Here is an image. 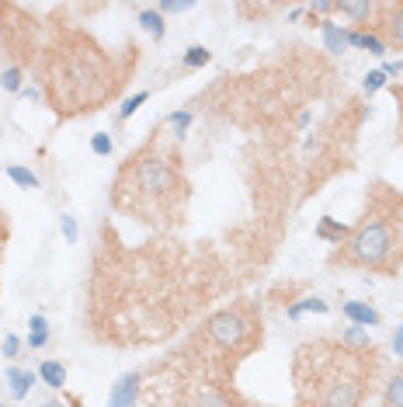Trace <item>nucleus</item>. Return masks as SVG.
<instances>
[{
  "mask_svg": "<svg viewBox=\"0 0 403 407\" xmlns=\"http://www.w3.org/2000/svg\"><path fill=\"white\" fill-rule=\"evenodd\" d=\"M365 355L327 341L302 345L296 352L299 407H362L365 386L372 376V366Z\"/></svg>",
  "mask_w": 403,
  "mask_h": 407,
  "instance_id": "1",
  "label": "nucleus"
},
{
  "mask_svg": "<svg viewBox=\"0 0 403 407\" xmlns=\"http://www.w3.org/2000/svg\"><path fill=\"white\" fill-rule=\"evenodd\" d=\"M181 191H185V185H181L178 164L170 161L167 154L143 150L139 157L129 161L122 178L115 181V206L133 213L136 202H146L139 216H157L160 209L174 206V195H181Z\"/></svg>",
  "mask_w": 403,
  "mask_h": 407,
  "instance_id": "2",
  "label": "nucleus"
},
{
  "mask_svg": "<svg viewBox=\"0 0 403 407\" xmlns=\"http://www.w3.org/2000/svg\"><path fill=\"white\" fill-rule=\"evenodd\" d=\"M345 251L334 254V265H351V268H376V271H389L393 268V251H397V230L389 216H365L351 237L345 241Z\"/></svg>",
  "mask_w": 403,
  "mask_h": 407,
  "instance_id": "3",
  "label": "nucleus"
},
{
  "mask_svg": "<svg viewBox=\"0 0 403 407\" xmlns=\"http://www.w3.org/2000/svg\"><path fill=\"white\" fill-rule=\"evenodd\" d=\"M202 338L215 345L219 352L226 355H243L254 345V324L243 317V310H219L213 313L205 327H202Z\"/></svg>",
  "mask_w": 403,
  "mask_h": 407,
  "instance_id": "4",
  "label": "nucleus"
},
{
  "mask_svg": "<svg viewBox=\"0 0 403 407\" xmlns=\"http://www.w3.org/2000/svg\"><path fill=\"white\" fill-rule=\"evenodd\" d=\"M143 383V376L139 373H126V376H118L115 380V386H111V397H108V407H136V401H139V386Z\"/></svg>",
  "mask_w": 403,
  "mask_h": 407,
  "instance_id": "5",
  "label": "nucleus"
},
{
  "mask_svg": "<svg viewBox=\"0 0 403 407\" xmlns=\"http://www.w3.org/2000/svg\"><path fill=\"white\" fill-rule=\"evenodd\" d=\"M188 407H233L230 397L213 383H195L188 390Z\"/></svg>",
  "mask_w": 403,
  "mask_h": 407,
  "instance_id": "6",
  "label": "nucleus"
},
{
  "mask_svg": "<svg viewBox=\"0 0 403 407\" xmlns=\"http://www.w3.org/2000/svg\"><path fill=\"white\" fill-rule=\"evenodd\" d=\"M341 310H345V317H348L351 324H358V327H379V310L372 306V303H362V299H348V303H341Z\"/></svg>",
  "mask_w": 403,
  "mask_h": 407,
  "instance_id": "7",
  "label": "nucleus"
},
{
  "mask_svg": "<svg viewBox=\"0 0 403 407\" xmlns=\"http://www.w3.org/2000/svg\"><path fill=\"white\" fill-rule=\"evenodd\" d=\"M382 31H386V46L403 49V4H386L382 7Z\"/></svg>",
  "mask_w": 403,
  "mask_h": 407,
  "instance_id": "8",
  "label": "nucleus"
},
{
  "mask_svg": "<svg viewBox=\"0 0 403 407\" xmlns=\"http://www.w3.org/2000/svg\"><path fill=\"white\" fill-rule=\"evenodd\" d=\"M320 35L330 56H341L348 49V28H341L337 21H320Z\"/></svg>",
  "mask_w": 403,
  "mask_h": 407,
  "instance_id": "9",
  "label": "nucleus"
},
{
  "mask_svg": "<svg viewBox=\"0 0 403 407\" xmlns=\"http://www.w3.org/2000/svg\"><path fill=\"white\" fill-rule=\"evenodd\" d=\"M341 345L345 348H351V352H372V334L365 331V327H358V324H348L345 331H341Z\"/></svg>",
  "mask_w": 403,
  "mask_h": 407,
  "instance_id": "10",
  "label": "nucleus"
},
{
  "mask_svg": "<svg viewBox=\"0 0 403 407\" xmlns=\"http://www.w3.org/2000/svg\"><path fill=\"white\" fill-rule=\"evenodd\" d=\"M7 386H11V397H14V401H25L28 390L35 386V373L18 369V366H7Z\"/></svg>",
  "mask_w": 403,
  "mask_h": 407,
  "instance_id": "11",
  "label": "nucleus"
},
{
  "mask_svg": "<svg viewBox=\"0 0 403 407\" xmlns=\"http://www.w3.org/2000/svg\"><path fill=\"white\" fill-rule=\"evenodd\" d=\"M317 237H320V241H330V244H345V241H348L351 237V226H345V223H341V219H334V216H323L320 219V226H317Z\"/></svg>",
  "mask_w": 403,
  "mask_h": 407,
  "instance_id": "12",
  "label": "nucleus"
},
{
  "mask_svg": "<svg viewBox=\"0 0 403 407\" xmlns=\"http://www.w3.org/2000/svg\"><path fill=\"white\" fill-rule=\"evenodd\" d=\"M348 46H354V49H365V53L372 56H386V39H379L376 31H348Z\"/></svg>",
  "mask_w": 403,
  "mask_h": 407,
  "instance_id": "13",
  "label": "nucleus"
},
{
  "mask_svg": "<svg viewBox=\"0 0 403 407\" xmlns=\"http://www.w3.org/2000/svg\"><path fill=\"white\" fill-rule=\"evenodd\" d=\"M39 380L46 383L49 390H63V386H66V366L56 362V358H46V362L39 366Z\"/></svg>",
  "mask_w": 403,
  "mask_h": 407,
  "instance_id": "14",
  "label": "nucleus"
},
{
  "mask_svg": "<svg viewBox=\"0 0 403 407\" xmlns=\"http://www.w3.org/2000/svg\"><path fill=\"white\" fill-rule=\"evenodd\" d=\"M46 345H49V324H46L42 313H31V321H28V348L39 352Z\"/></svg>",
  "mask_w": 403,
  "mask_h": 407,
  "instance_id": "15",
  "label": "nucleus"
},
{
  "mask_svg": "<svg viewBox=\"0 0 403 407\" xmlns=\"http://www.w3.org/2000/svg\"><path fill=\"white\" fill-rule=\"evenodd\" d=\"M334 11L345 14V18H351V21H369V18L376 14V4H369V0L351 4V0H345V4H334Z\"/></svg>",
  "mask_w": 403,
  "mask_h": 407,
  "instance_id": "16",
  "label": "nucleus"
},
{
  "mask_svg": "<svg viewBox=\"0 0 403 407\" xmlns=\"http://www.w3.org/2000/svg\"><path fill=\"white\" fill-rule=\"evenodd\" d=\"M4 171H7V178H11L14 185H21V189H35V191L42 189V181H39V174H35V171H28L25 164H7Z\"/></svg>",
  "mask_w": 403,
  "mask_h": 407,
  "instance_id": "17",
  "label": "nucleus"
},
{
  "mask_svg": "<svg viewBox=\"0 0 403 407\" xmlns=\"http://www.w3.org/2000/svg\"><path fill=\"white\" fill-rule=\"evenodd\" d=\"M285 313H289V321H299L302 313H330V303H323L317 296H306V299H299V303H292Z\"/></svg>",
  "mask_w": 403,
  "mask_h": 407,
  "instance_id": "18",
  "label": "nucleus"
},
{
  "mask_svg": "<svg viewBox=\"0 0 403 407\" xmlns=\"http://www.w3.org/2000/svg\"><path fill=\"white\" fill-rule=\"evenodd\" d=\"M139 25H143V31H150V39H157V42L167 35V28H163V14L157 11V7L139 11Z\"/></svg>",
  "mask_w": 403,
  "mask_h": 407,
  "instance_id": "19",
  "label": "nucleus"
},
{
  "mask_svg": "<svg viewBox=\"0 0 403 407\" xmlns=\"http://www.w3.org/2000/svg\"><path fill=\"white\" fill-rule=\"evenodd\" d=\"M382 407H403V369L393 373L382 386Z\"/></svg>",
  "mask_w": 403,
  "mask_h": 407,
  "instance_id": "20",
  "label": "nucleus"
},
{
  "mask_svg": "<svg viewBox=\"0 0 403 407\" xmlns=\"http://www.w3.org/2000/svg\"><path fill=\"white\" fill-rule=\"evenodd\" d=\"M150 101V91H139V94H133V98H126L122 105H118V122H126V119H133L136 111L143 109Z\"/></svg>",
  "mask_w": 403,
  "mask_h": 407,
  "instance_id": "21",
  "label": "nucleus"
},
{
  "mask_svg": "<svg viewBox=\"0 0 403 407\" xmlns=\"http://www.w3.org/2000/svg\"><path fill=\"white\" fill-rule=\"evenodd\" d=\"M209 59H213V53H209L205 46H191L188 53H185V59H181V63H185V70H202V66H205Z\"/></svg>",
  "mask_w": 403,
  "mask_h": 407,
  "instance_id": "22",
  "label": "nucleus"
},
{
  "mask_svg": "<svg viewBox=\"0 0 403 407\" xmlns=\"http://www.w3.org/2000/svg\"><path fill=\"white\" fill-rule=\"evenodd\" d=\"M0 87L11 91V94H21V66H7V70H0Z\"/></svg>",
  "mask_w": 403,
  "mask_h": 407,
  "instance_id": "23",
  "label": "nucleus"
},
{
  "mask_svg": "<svg viewBox=\"0 0 403 407\" xmlns=\"http://www.w3.org/2000/svg\"><path fill=\"white\" fill-rule=\"evenodd\" d=\"M167 126H170V133L178 136V139H185V133H188V126H191V111H174L167 119Z\"/></svg>",
  "mask_w": 403,
  "mask_h": 407,
  "instance_id": "24",
  "label": "nucleus"
},
{
  "mask_svg": "<svg viewBox=\"0 0 403 407\" xmlns=\"http://www.w3.org/2000/svg\"><path fill=\"white\" fill-rule=\"evenodd\" d=\"M389 84V77L382 74V70H372V74H365V81H362V91L365 94H376V91H382Z\"/></svg>",
  "mask_w": 403,
  "mask_h": 407,
  "instance_id": "25",
  "label": "nucleus"
},
{
  "mask_svg": "<svg viewBox=\"0 0 403 407\" xmlns=\"http://www.w3.org/2000/svg\"><path fill=\"white\" fill-rule=\"evenodd\" d=\"M59 230H63V241H66V244H77L81 230H77V219L70 216V213H63V216H59Z\"/></svg>",
  "mask_w": 403,
  "mask_h": 407,
  "instance_id": "26",
  "label": "nucleus"
},
{
  "mask_svg": "<svg viewBox=\"0 0 403 407\" xmlns=\"http://www.w3.org/2000/svg\"><path fill=\"white\" fill-rule=\"evenodd\" d=\"M191 7H195L191 0H160V4H157L160 14H185V11H191Z\"/></svg>",
  "mask_w": 403,
  "mask_h": 407,
  "instance_id": "27",
  "label": "nucleus"
},
{
  "mask_svg": "<svg viewBox=\"0 0 403 407\" xmlns=\"http://www.w3.org/2000/svg\"><path fill=\"white\" fill-rule=\"evenodd\" d=\"M91 150H94L98 157H108V154H111V136H108V133H94V136H91Z\"/></svg>",
  "mask_w": 403,
  "mask_h": 407,
  "instance_id": "28",
  "label": "nucleus"
},
{
  "mask_svg": "<svg viewBox=\"0 0 403 407\" xmlns=\"http://www.w3.org/2000/svg\"><path fill=\"white\" fill-rule=\"evenodd\" d=\"M0 352H4V358H18V352H21V341H18L14 334H7V338H4V345H0Z\"/></svg>",
  "mask_w": 403,
  "mask_h": 407,
  "instance_id": "29",
  "label": "nucleus"
},
{
  "mask_svg": "<svg viewBox=\"0 0 403 407\" xmlns=\"http://www.w3.org/2000/svg\"><path fill=\"white\" fill-rule=\"evenodd\" d=\"M382 74H386V77H400V74H403V59H386V63H382Z\"/></svg>",
  "mask_w": 403,
  "mask_h": 407,
  "instance_id": "30",
  "label": "nucleus"
},
{
  "mask_svg": "<svg viewBox=\"0 0 403 407\" xmlns=\"http://www.w3.org/2000/svg\"><path fill=\"white\" fill-rule=\"evenodd\" d=\"M393 352H397V358H403V324L393 331Z\"/></svg>",
  "mask_w": 403,
  "mask_h": 407,
  "instance_id": "31",
  "label": "nucleus"
},
{
  "mask_svg": "<svg viewBox=\"0 0 403 407\" xmlns=\"http://www.w3.org/2000/svg\"><path fill=\"white\" fill-rule=\"evenodd\" d=\"M334 11V4H327V0H317V4H310V14H330Z\"/></svg>",
  "mask_w": 403,
  "mask_h": 407,
  "instance_id": "32",
  "label": "nucleus"
},
{
  "mask_svg": "<svg viewBox=\"0 0 403 407\" xmlns=\"http://www.w3.org/2000/svg\"><path fill=\"white\" fill-rule=\"evenodd\" d=\"M21 98H25V101H39L42 91H39V87H21Z\"/></svg>",
  "mask_w": 403,
  "mask_h": 407,
  "instance_id": "33",
  "label": "nucleus"
},
{
  "mask_svg": "<svg viewBox=\"0 0 403 407\" xmlns=\"http://www.w3.org/2000/svg\"><path fill=\"white\" fill-rule=\"evenodd\" d=\"M4 244H7V216L0 213V254H4Z\"/></svg>",
  "mask_w": 403,
  "mask_h": 407,
  "instance_id": "34",
  "label": "nucleus"
},
{
  "mask_svg": "<svg viewBox=\"0 0 403 407\" xmlns=\"http://www.w3.org/2000/svg\"><path fill=\"white\" fill-rule=\"evenodd\" d=\"M39 407H63L59 401H46V404H39Z\"/></svg>",
  "mask_w": 403,
  "mask_h": 407,
  "instance_id": "35",
  "label": "nucleus"
}]
</instances>
